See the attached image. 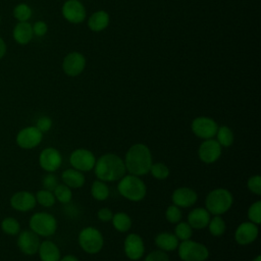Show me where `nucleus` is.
Masks as SVG:
<instances>
[{
	"label": "nucleus",
	"mask_w": 261,
	"mask_h": 261,
	"mask_svg": "<svg viewBox=\"0 0 261 261\" xmlns=\"http://www.w3.org/2000/svg\"><path fill=\"white\" fill-rule=\"evenodd\" d=\"M123 162L125 169L129 174L143 176L149 172L153 163L152 153L147 145L137 143L128 148Z\"/></svg>",
	"instance_id": "obj_1"
},
{
	"label": "nucleus",
	"mask_w": 261,
	"mask_h": 261,
	"mask_svg": "<svg viewBox=\"0 0 261 261\" xmlns=\"http://www.w3.org/2000/svg\"><path fill=\"white\" fill-rule=\"evenodd\" d=\"M93 170L97 179L105 182L117 181L126 173L123 159L114 153H106L96 159Z\"/></svg>",
	"instance_id": "obj_2"
},
{
	"label": "nucleus",
	"mask_w": 261,
	"mask_h": 261,
	"mask_svg": "<svg viewBox=\"0 0 261 261\" xmlns=\"http://www.w3.org/2000/svg\"><path fill=\"white\" fill-rule=\"evenodd\" d=\"M118 193L130 202H140L147 195V187L140 176L124 174L117 184Z\"/></svg>",
	"instance_id": "obj_3"
},
{
	"label": "nucleus",
	"mask_w": 261,
	"mask_h": 261,
	"mask_svg": "<svg viewBox=\"0 0 261 261\" xmlns=\"http://www.w3.org/2000/svg\"><path fill=\"white\" fill-rule=\"evenodd\" d=\"M233 203V196L227 189L217 188L210 191L205 199V208L211 215H222Z\"/></svg>",
	"instance_id": "obj_4"
},
{
	"label": "nucleus",
	"mask_w": 261,
	"mask_h": 261,
	"mask_svg": "<svg viewBox=\"0 0 261 261\" xmlns=\"http://www.w3.org/2000/svg\"><path fill=\"white\" fill-rule=\"evenodd\" d=\"M30 229L39 237L48 238L53 236L57 230L56 218L48 212L40 211L34 213L29 220Z\"/></svg>",
	"instance_id": "obj_5"
},
{
	"label": "nucleus",
	"mask_w": 261,
	"mask_h": 261,
	"mask_svg": "<svg viewBox=\"0 0 261 261\" xmlns=\"http://www.w3.org/2000/svg\"><path fill=\"white\" fill-rule=\"evenodd\" d=\"M77 243L84 252L94 255L102 250L104 246V238L98 228L87 226L79 232Z\"/></svg>",
	"instance_id": "obj_6"
},
{
	"label": "nucleus",
	"mask_w": 261,
	"mask_h": 261,
	"mask_svg": "<svg viewBox=\"0 0 261 261\" xmlns=\"http://www.w3.org/2000/svg\"><path fill=\"white\" fill-rule=\"evenodd\" d=\"M176 250L181 261H206L209 257L208 248L191 239L179 242Z\"/></svg>",
	"instance_id": "obj_7"
},
{
	"label": "nucleus",
	"mask_w": 261,
	"mask_h": 261,
	"mask_svg": "<svg viewBox=\"0 0 261 261\" xmlns=\"http://www.w3.org/2000/svg\"><path fill=\"white\" fill-rule=\"evenodd\" d=\"M96 157L92 151L85 148H77L73 150L69 155V163L72 168L77 169L82 172L93 170Z\"/></svg>",
	"instance_id": "obj_8"
},
{
	"label": "nucleus",
	"mask_w": 261,
	"mask_h": 261,
	"mask_svg": "<svg viewBox=\"0 0 261 261\" xmlns=\"http://www.w3.org/2000/svg\"><path fill=\"white\" fill-rule=\"evenodd\" d=\"M217 128V122L208 116H198L194 118L191 123V129L193 134L202 140L213 139Z\"/></svg>",
	"instance_id": "obj_9"
},
{
	"label": "nucleus",
	"mask_w": 261,
	"mask_h": 261,
	"mask_svg": "<svg viewBox=\"0 0 261 261\" xmlns=\"http://www.w3.org/2000/svg\"><path fill=\"white\" fill-rule=\"evenodd\" d=\"M43 140V133L35 125L21 128L15 138L16 144L21 149H34L38 147Z\"/></svg>",
	"instance_id": "obj_10"
},
{
	"label": "nucleus",
	"mask_w": 261,
	"mask_h": 261,
	"mask_svg": "<svg viewBox=\"0 0 261 261\" xmlns=\"http://www.w3.org/2000/svg\"><path fill=\"white\" fill-rule=\"evenodd\" d=\"M16 244L21 253H23L24 255L32 256L38 253L41 241L40 237L33 230L24 229L20 230L17 234Z\"/></svg>",
	"instance_id": "obj_11"
},
{
	"label": "nucleus",
	"mask_w": 261,
	"mask_h": 261,
	"mask_svg": "<svg viewBox=\"0 0 261 261\" xmlns=\"http://www.w3.org/2000/svg\"><path fill=\"white\" fill-rule=\"evenodd\" d=\"M222 153V147L218 144V142L213 138V139H208L204 140L198 149V156L199 159L206 163V164H211L216 162Z\"/></svg>",
	"instance_id": "obj_12"
},
{
	"label": "nucleus",
	"mask_w": 261,
	"mask_h": 261,
	"mask_svg": "<svg viewBox=\"0 0 261 261\" xmlns=\"http://www.w3.org/2000/svg\"><path fill=\"white\" fill-rule=\"evenodd\" d=\"M62 16L70 23H81L85 20L87 12L84 4L79 0H67L61 7Z\"/></svg>",
	"instance_id": "obj_13"
},
{
	"label": "nucleus",
	"mask_w": 261,
	"mask_h": 261,
	"mask_svg": "<svg viewBox=\"0 0 261 261\" xmlns=\"http://www.w3.org/2000/svg\"><path fill=\"white\" fill-rule=\"evenodd\" d=\"M123 251L129 260H140L145 254V244L142 237L138 233H128L123 242Z\"/></svg>",
	"instance_id": "obj_14"
},
{
	"label": "nucleus",
	"mask_w": 261,
	"mask_h": 261,
	"mask_svg": "<svg viewBox=\"0 0 261 261\" xmlns=\"http://www.w3.org/2000/svg\"><path fill=\"white\" fill-rule=\"evenodd\" d=\"M39 164L43 170L55 172L62 164V156L56 148L47 147L39 155Z\"/></svg>",
	"instance_id": "obj_15"
},
{
	"label": "nucleus",
	"mask_w": 261,
	"mask_h": 261,
	"mask_svg": "<svg viewBox=\"0 0 261 261\" xmlns=\"http://www.w3.org/2000/svg\"><path fill=\"white\" fill-rule=\"evenodd\" d=\"M86 67L85 56L76 51L68 53L62 61V69L68 76L80 75Z\"/></svg>",
	"instance_id": "obj_16"
},
{
	"label": "nucleus",
	"mask_w": 261,
	"mask_h": 261,
	"mask_svg": "<svg viewBox=\"0 0 261 261\" xmlns=\"http://www.w3.org/2000/svg\"><path fill=\"white\" fill-rule=\"evenodd\" d=\"M259 228L258 225L251 221H244L239 224L234 230V241L241 246H247L252 244L258 238Z\"/></svg>",
	"instance_id": "obj_17"
},
{
	"label": "nucleus",
	"mask_w": 261,
	"mask_h": 261,
	"mask_svg": "<svg viewBox=\"0 0 261 261\" xmlns=\"http://www.w3.org/2000/svg\"><path fill=\"white\" fill-rule=\"evenodd\" d=\"M198 200L197 192L189 187H180L175 189L171 194L172 204L179 208H189L196 204Z\"/></svg>",
	"instance_id": "obj_18"
},
{
	"label": "nucleus",
	"mask_w": 261,
	"mask_h": 261,
	"mask_svg": "<svg viewBox=\"0 0 261 261\" xmlns=\"http://www.w3.org/2000/svg\"><path fill=\"white\" fill-rule=\"evenodd\" d=\"M10 206L19 212H28L35 208L37 201L32 192L19 191L14 193L10 198Z\"/></svg>",
	"instance_id": "obj_19"
},
{
	"label": "nucleus",
	"mask_w": 261,
	"mask_h": 261,
	"mask_svg": "<svg viewBox=\"0 0 261 261\" xmlns=\"http://www.w3.org/2000/svg\"><path fill=\"white\" fill-rule=\"evenodd\" d=\"M211 214L204 207H197L192 209L188 214V223L193 229H203L207 227Z\"/></svg>",
	"instance_id": "obj_20"
},
{
	"label": "nucleus",
	"mask_w": 261,
	"mask_h": 261,
	"mask_svg": "<svg viewBox=\"0 0 261 261\" xmlns=\"http://www.w3.org/2000/svg\"><path fill=\"white\" fill-rule=\"evenodd\" d=\"M12 37L19 45L29 44L34 37L32 24L29 21H18L13 28Z\"/></svg>",
	"instance_id": "obj_21"
},
{
	"label": "nucleus",
	"mask_w": 261,
	"mask_h": 261,
	"mask_svg": "<svg viewBox=\"0 0 261 261\" xmlns=\"http://www.w3.org/2000/svg\"><path fill=\"white\" fill-rule=\"evenodd\" d=\"M154 243L159 250L167 253L175 251L178 247L179 241L174 233H171L169 231H162L155 237Z\"/></svg>",
	"instance_id": "obj_22"
},
{
	"label": "nucleus",
	"mask_w": 261,
	"mask_h": 261,
	"mask_svg": "<svg viewBox=\"0 0 261 261\" xmlns=\"http://www.w3.org/2000/svg\"><path fill=\"white\" fill-rule=\"evenodd\" d=\"M38 254L41 261H59L61 257L58 246L49 240L41 242Z\"/></svg>",
	"instance_id": "obj_23"
},
{
	"label": "nucleus",
	"mask_w": 261,
	"mask_h": 261,
	"mask_svg": "<svg viewBox=\"0 0 261 261\" xmlns=\"http://www.w3.org/2000/svg\"><path fill=\"white\" fill-rule=\"evenodd\" d=\"M61 180L62 184L66 185L70 189H79L85 185L86 177L84 172L71 167L62 171Z\"/></svg>",
	"instance_id": "obj_24"
},
{
	"label": "nucleus",
	"mask_w": 261,
	"mask_h": 261,
	"mask_svg": "<svg viewBox=\"0 0 261 261\" xmlns=\"http://www.w3.org/2000/svg\"><path fill=\"white\" fill-rule=\"evenodd\" d=\"M110 21V17L108 12L105 10H98L95 11L88 20V27L91 31L99 33L105 30Z\"/></svg>",
	"instance_id": "obj_25"
},
{
	"label": "nucleus",
	"mask_w": 261,
	"mask_h": 261,
	"mask_svg": "<svg viewBox=\"0 0 261 261\" xmlns=\"http://www.w3.org/2000/svg\"><path fill=\"white\" fill-rule=\"evenodd\" d=\"M112 226L119 232H126L132 227L130 216L125 212L114 213L111 219Z\"/></svg>",
	"instance_id": "obj_26"
},
{
	"label": "nucleus",
	"mask_w": 261,
	"mask_h": 261,
	"mask_svg": "<svg viewBox=\"0 0 261 261\" xmlns=\"http://www.w3.org/2000/svg\"><path fill=\"white\" fill-rule=\"evenodd\" d=\"M214 138H216L215 140L218 142V144L224 148L230 147L234 142L233 132L227 125H220V126L218 125L217 132Z\"/></svg>",
	"instance_id": "obj_27"
},
{
	"label": "nucleus",
	"mask_w": 261,
	"mask_h": 261,
	"mask_svg": "<svg viewBox=\"0 0 261 261\" xmlns=\"http://www.w3.org/2000/svg\"><path fill=\"white\" fill-rule=\"evenodd\" d=\"M109 187L105 181L96 179L91 186V195L97 201H105L109 197Z\"/></svg>",
	"instance_id": "obj_28"
},
{
	"label": "nucleus",
	"mask_w": 261,
	"mask_h": 261,
	"mask_svg": "<svg viewBox=\"0 0 261 261\" xmlns=\"http://www.w3.org/2000/svg\"><path fill=\"white\" fill-rule=\"evenodd\" d=\"M208 230L213 237H220L226 230V224L221 215H213L207 225Z\"/></svg>",
	"instance_id": "obj_29"
},
{
	"label": "nucleus",
	"mask_w": 261,
	"mask_h": 261,
	"mask_svg": "<svg viewBox=\"0 0 261 261\" xmlns=\"http://www.w3.org/2000/svg\"><path fill=\"white\" fill-rule=\"evenodd\" d=\"M53 194L55 196L56 201L62 204H69L72 200L71 189L64 184H58L56 188L53 190Z\"/></svg>",
	"instance_id": "obj_30"
},
{
	"label": "nucleus",
	"mask_w": 261,
	"mask_h": 261,
	"mask_svg": "<svg viewBox=\"0 0 261 261\" xmlns=\"http://www.w3.org/2000/svg\"><path fill=\"white\" fill-rule=\"evenodd\" d=\"M0 226H1L2 231L8 236H17L20 231V224H19L18 220L11 216L5 217L1 221Z\"/></svg>",
	"instance_id": "obj_31"
},
{
	"label": "nucleus",
	"mask_w": 261,
	"mask_h": 261,
	"mask_svg": "<svg viewBox=\"0 0 261 261\" xmlns=\"http://www.w3.org/2000/svg\"><path fill=\"white\" fill-rule=\"evenodd\" d=\"M35 197H36V201L38 204H40L43 207H47V208L52 207L56 202L53 192L49 191V190H45V189L39 190L36 193Z\"/></svg>",
	"instance_id": "obj_32"
},
{
	"label": "nucleus",
	"mask_w": 261,
	"mask_h": 261,
	"mask_svg": "<svg viewBox=\"0 0 261 261\" xmlns=\"http://www.w3.org/2000/svg\"><path fill=\"white\" fill-rule=\"evenodd\" d=\"M12 14L17 21H28L32 17L33 10L27 3H19L13 8Z\"/></svg>",
	"instance_id": "obj_33"
},
{
	"label": "nucleus",
	"mask_w": 261,
	"mask_h": 261,
	"mask_svg": "<svg viewBox=\"0 0 261 261\" xmlns=\"http://www.w3.org/2000/svg\"><path fill=\"white\" fill-rule=\"evenodd\" d=\"M149 172L151 173V175L154 178L163 180L169 176L170 170H169L168 166L166 164H164L163 162H156V163H152Z\"/></svg>",
	"instance_id": "obj_34"
},
{
	"label": "nucleus",
	"mask_w": 261,
	"mask_h": 261,
	"mask_svg": "<svg viewBox=\"0 0 261 261\" xmlns=\"http://www.w3.org/2000/svg\"><path fill=\"white\" fill-rule=\"evenodd\" d=\"M174 227V234L178 239V241H187L190 240L193 236V228L191 225L186 221H179L175 223Z\"/></svg>",
	"instance_id": "obj_35"
},
{
	"label": "nucleus",
	"mask_w": 261,
	"mask_h": 261,
	"mask_svg": "<svg viewBox=\"0 0 261 261\" xmlns=\"http://www.w3.org/2000/svg\"><path fill=\"white\" fill-rule=\"evenodd\" d=\"M248 219L249 221L259 225L261 222V201L258 200L250 205L248 208Z\"/></svg>",
	"instance_id": "obj_36"
},
{
	"label": "nucleus",
	"mask_w": 261,
	"mask_h": 261,
	"mask_svg": "<svg viewBox=\"0 0 261 261\" xmlns=\"http://www.w3.org/2000/svg\"><path fill=\"white\" fill-rule=\"evenodd\" d=\"M181 217H182V213H181V210L179 207H177L176 205L174 204H171L169 205L166 210H165V218L168 222L170 223H177L181 220Z\"/></svg>",
	"instance_id": "obj_37"
},
{
	"label": "nucleus",
	"mask_w": 261,
	"mask_h": 261,
	"mask_svg": "<svg viewBox=\"0 0 261 261\" xmlns=\"http://www.w3.org/2000/svg\"><path fill=\"white\" fill-rule=\"evenodd\" d=\"M247 187L249 191L257 196L261 195V176L259 174L252 175L247 181Z\"/></svg>",
	"instance_id": "obj_38"
},
{
	"label": "nucleus",
	"mask_w": 261,
	"mask_h": 261,
	"mask_svg": "<svg viewBox=\"0 0 261 261\" xmlns=\"http://www.w3.org/2000/svg\"><path fill=\"white\" fill-rule=\"evenodd\" d=\"M42 185L43 188L45 190H49L52 191L56 188V186L58 185V179L56 177V175L53 172H48L42 179Z\"/></svg>",
	"instance_id": "obj_39"
},
{
	"label": "nucleus",
	"mask_w": 261,
	"mask_h": 261,
	"mask_svg": "<svg viewBox=\"0 0 261 261\" xmlns=\"http://www.w3.org/2000/svg\"><path fill=\"white\" fill-rule=\"evenodd\" d=\"M144 261H170L166 252L162 250H154L150 252L144 259Z\"/></svg>",
	"instance_id": "obj_40"
},
{
	"label": "nucleus",
	"mask_w": 261,
	"mask_h": 261,
	"mask_svg": "<svg viewBox=\"0 0 261 261\" xmlns=\"http://www.w3.org/2000/svg\"><path fill=\"white\" fill-rule=\"evenodd\" d=\"M52 124H53L52 119L49 116H47V115H43V116H41V117H39L37 119V122H36L35 126L39 130H41L42 133H46V132L51 129Z\"/></svg>",
	"instance_id": "obj_41"
},
{
	"label": "nucleus",
	"mask_w": 261,
	"mask_h": 261,
	"mask_svg": "<svg viewBox=\"0 0 261 261\" xmlns=\"http://www.w3.org/2000/svg\"><path fill=\"white\" fill-rule=\"evenodd\" d=\"M33 32H34V35L37 36V37H43L47 34V31H48V25L45 21L43 20H38L36 21L33 25Z\"/></svg>",
	"instance_id": "obj_42"
},
{
	"label": "nucleus",
	"mask_w": 261,
	"mask_h": 261,
	"mask_svg": "<svg viewBox=\"0 0 261 261\" xmlns=\"http://www.w3.org/2000/svg\"><path fill=\"white\" fill-rule=\"evenodd\" d=\"M113 216V212L111 211V209H109L108 207H103L101 209L98 210L97 212V217L103 221V222H107V221H111Z\"/></svg>",
	"instance_id": "obj_43"
},
{
	"label": "nucleus",
	"mask_w": 261,
	"mask_h": 261,
	"mask_svg": "<svg viewBox=\"0 0 261 261\" xmlns=\"http://www.w3.org/2000/svg\"><path fill=\"white\" fill-rule=\"evenodd\" d=\"M59 261H80L79 258L75 256V255H72V254H67V255H64V256H61Z\"/></svg>",
	"instance_id": "obj_44"
},
{
	"label": "nucleus",
	"mask_w": 261,
	"mask_h": 261,
	"mask_svg": "<svg viewBox=\"0 0 261 261\" xmlns=\"http://www.w3.org/2000/svg\"><path fill=\"white\" fill-rule=\"evenodd\" d=\"M6 50H7L6 43H5L4 40L0 37V59L4 57V55L6 54Z\"/></svg>",
	"instance_id": "obj_45"
},
{
	"label": "nucleus",
	"mask_w": 261,
	"mask_h": 261,
	"mask_svg": "<svg viewBox=\"0 0 261 261\" xmlns=\"http://www.w3.org/2000/svg\"><path fill=\"white\" fill-rule=\"evenodd\" d=\"M252 261H261V256H260V255H257Z\"/></svg>",
	"instance_id": "obj_46"
},
{
	"label": "nucleus",
	"mask_w": 261,
	"mask_h": 261,
	"mask_svg": "<svg viewBox=\"0 0 261 261\" xmlns=\"http://www.w3.org/2000/svg\"><path fill=\"white\" fill-rule=\"evenodd\" d=\"M0 23H1V16H0Z\"/></svg>",
	"instance_id": "obj_47"
},
{
	"label": "nucleus",
	"mask_w": 261,
	"mask_h": 261,
	"mask_svg": "<svg viewBox=\"0 0 261 261\" xmlns=\"http://www.w3.org/2000/svg\"><path fill=\"white\" fill-rule=\"evenodd\" d=\"M129 261H132V260H129Z\"/></svg>",
	"instance_id": "obj_48"
}]
</instances>
